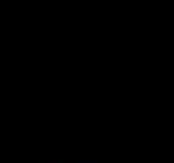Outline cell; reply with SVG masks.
I'll use <instances>...</instances> for the list:
<instances>
[{"label": "cell", "instance_id": "7a4b0ae2", "mask_svg": "<svg viewBox=\"0 0 174 163\" xmlns=\"http://www.w3.org/2000/svg\"><path fill=\"white\" fill-rule=\"evenodd\" d=\"M48 163H62V161H48Z\"/></svg>", "mask_w": 174, "mask_h": 163}, {"label": "cell", "instance_id": "6da1fadb", "mask_svg": "<svg viewBox=\"0 0 174 163\" xmlns=\"http://www.w3.org/2000/svg\"><path fill=\"white\" fill-rule=\"evenodd\" d=\"M77 163H98L96 159H79Z\"/></svg>", "mask_w": 174, "mask_h": 163}]
</instances>
